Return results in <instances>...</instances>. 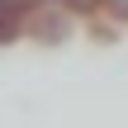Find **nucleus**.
<instances>
[{"mask_svg":"<svg viewBox=\"0 0 128 128\" xmlns=\"http://www.w3.org/2000/svg\"><path fill=\"white\" fill-rule=\"evenodd\" d=\"M62 5H66V10H95L100 0H62Z\"/></svg>","mask_w":128,"mask_h":128,"instance_id":"5","label":"nucleus"},{"mask_svg":"<svg viewBox=\"0 0 128 128\" xmlns=\"http://www.w3.org/2000/svg\"><path fill=\"white\" fill-rule=\"evenodd\" d=\"M100 5H104L114 19H124V24H128V0H100Z\"/></svg>","mask_w":128,"mask_h":128,"instance_id":"3","label":"nucleus"},{"mask_svg":"<svg viewBox=\"0 0 128 128\" xmlns=\"http://www.w3.org/2000/svg\"><path fill=\"white\" fill-rule=\"evenodd\" d=\"M0 5H5L10 14H28V10H33V5H43V0H0Z\"/></svg>","mask_w":128,"mask_h":128,"instance_id":"2","label":"nucleus"},{"mask_svg":"<svg viewBox=\"0 0 128 128\" xmlns=\"http://www.w3.org/2000/svg\"><path fill=\"white\" fill-rule=\"evenodd\" d=\"M28 14H33V19H24V28H28L33 38H43V43H62V38H66V14H62L57 5H33Z\"/></svg>","mask_w":128,"mask_h":128,"instance_id":"1","label":"nucleus"},{"mask_svg":"<svg viewBox=\"0 0 128 128\" xmlns=\"http://www.w3.org/2000/svg\"><path fill=\"white\" fill-rule=\"evenodd\" d=\"M10 33H14V14L0 5V38H10Z\"/></svg>","mask_w":128,"mask_h":128,"instance_id":"4","label":"nucleus"}]
</instances>
